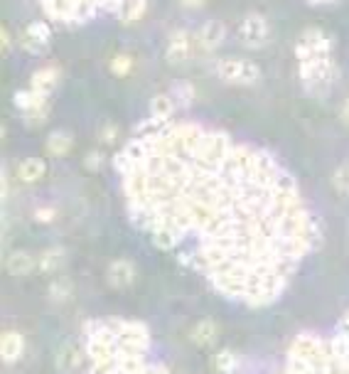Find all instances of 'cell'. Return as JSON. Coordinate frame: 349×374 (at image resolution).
<instances>
[{
    "label": "cell",
    "instance_id": "obj_22",
    "mask_svg": "<svg viewBox=\"0 0 349 374\" xmlns=\"http://www.w3.org/2000/svg\"><path fill=\"white\" fill-rule=\"evenodd\" d=\"M214 370L219 374H231L239 370V357L236 352L231 350H219L217 355H214Z\"/></svg>",
    "mask_w": 349,
    "mask_h": 374
},
{
    "label": "cell",
    "instance_id": "obj_9",
    "mask_svg": "<svg viewBox=\"0 0 349 374\" xmlns=\"http://www.w3.org/2000/svg\"><path fill=\"white\" fill-rule=\"evenodd\" d=\"M194 52H197V47H194V35L187 32V30H174L170 37H167L165 59L170 64H174V67L189 62Z\"/></svg>",
    "mask_w": 349,
    "mask_h": 374
},
{
    "label": "cell",
    "instance_id": "obj_15",
    "mask_svg": "<svg viewBox=\"0 0 349 374\" xmlns=\"http://www.w3.org/2000/svg\"><path fill=\"white\" fill-rule=\"evenodd\" d=\"M5 268H8L10 276H27L37 268V258L30 256L27 251H13L5 261Z\"/></svg>",
    "mask_w": 349,
    "mask_h": 374
},
{
    "label": "cell",
    "instance_id": "obj_30",
    "mask_svg": "<svg viewBox=\"0 0 349 374\" xmlns=\"http://www.w3.org/2000/svg\"><path fill=\"white\" fill-rule=\"evenodd\" d=\"M34 217H37L39 222H49V219H54V209H37Z\"/></svg>",
    "mask_w": 349,
    "mask_h": 374
},
{
    "label": "cell",
    "instance_id": "obj_29",
    "mask_svg": "<svg viewBox=\"0 0 349 374\" xmlns=\"http://www.w3.org/2000/svg\"><path fill=\"white\" fill-rule=\"evenodd\" d=\"M209 0H179V5H184V8H189V10H197V8H204Z\"/></svg>",
    "mask_w": 349,
    "mask_h": 374
},
{
    "label": "cell",
    "instance_id": "obj_3",
    "mask_svg": "<svg viewBox=\"0 0 349 374\" xmlns=\"http://www.w3.org/2000/svg\"><path fill=\"white\" fill-rule=\"evenodd\" d=\"M281 374H349V330L337 325L330 337L317 332L296 335Z\"/></svg>",
    "mask_w": 349,
    "mask_h": 374
},
{
    "label": "cell",
    "instance_id": "obj_4",
    "mask_svg": "<svg viewBox=\"0 0 349 374\" xmlns=\"http://www.w3.org/2000/svg\"><path fill=\"white\" fill-rule=\"evenodd\" d=\"M49 23L82 27L87 23L111 15L118 23L133 25L146 18L151 0H37Z\"/></svg>",
    "mask_w": 349,
    "mask_h": 374
},
{
    "label": "cell",
    "instance_id": "obj_10",
    "mask_svg": "<svg viewBox=\"0 0 349 374\" xmlns=\"http://www.w3.org/2000/svg\"><path fill=\"white\" fill-rule=\"evenodd\" d=\"M227 39V27L219 20H207L204 25H199V30L194 32V47L197 52L209 54L214 49H219Z\"/></svg>",
    "mask_w": 349,
    "mask_h": 374
},
{
    "label": "cell",
    "instance_id": "obj_1",
    "mask_svg": "<svg viewBox=\"0 0 349 374\" xmlns=\"http://www.w3.org/2000/svg\"><path fill=\"white\" fill-rule=\"evenodd\" d=\"M113 168L133 227L239 306H273L322 239L276 158L197 121L148 118Z\"/></svg>",
    "mask_w": 349,
    "mask_h": 374
},
{
    "label": "cell",
    "instance_id": "obj_5",
    "mask_svg": "<svg viewBox=\"0 0 349 374\" xmlns=\"http://www.w3.org/2000/svg\"><path fill=\"white\" fill-rule=\"evenodd\" d=\"M298 74L305 94L327 96L337 82V64L332 57V39L325 30L307 27L296 39Z\"/></svg>",
    "mask_w": 349,
    "mask_h": 374
},
{
    "label": "cell",
    "instance_id": "obj_16",
    "mask_svg": "<svg viewBox=\"0 0 349 374\" xmlns=\"http://www.w3.org/2000/svg\"><path fill=\"white\" fill-rule=\"evenodd\" d=\"M217 337H219V328L214 320H199L192 328V332H189V340L197 347H212L217 342Z\"/></svg>",
    "mask_w": 349,
    "mask_h": 374
},
{
    "label": "cell",
    "instance_id": "obj_8",
    "mask_svg": "<svg viewBox=\"0 0 349 374\" xmlns=\"http://www.w3.org/2000/svg\"><path fill=\"white\" fill-rule=\"evenodd\" d=\"M49 39H52V27L42 20H34L27 27L20 30L18 35V44L20 49H25L27 54H42L47 49Z\"/></svg>",
    "mask_w": 349,
    "mask_h": 374
},
{
    "label": "cell",
    "instance_id": "obj_12",
    "mask_svg": "<svg viewBox=\"0 0 349 374\" xmlns=\"http://www.w3.org/2000/svg\"><path fill=\"white\" fill-rule=\"evenodd\" d=\"M106 278L113 288H128L136 281V266H133V261H128V258H118V261H113L111 266H108Z\"/></svg>",
    "mask_w": 349,
    "mask_h": 374
},
{
    "label": "cell",
    "instance_id": "obj_13",
    "mask_svg": "<svg viewBox=\"0 0 349 374\" xmlns=\"http://www.w3.org/2000/svg\"><path fill=\"white\" fill-rule=\"evenodd\" d=\"M23 350H25V340L20 332L5 330L3 335H0V357H3L5 365L18 362L20 357H23Z\"/></svg>",
    "mask_w": 349,
    "mask_h": 374
},
{
    "label": "cell",
    "instance_id": "obj_33",
    "mask_svg": "<svg viewBox=\"0 0 349 374\" xmlns=\"http://www.w3.org/2000/svg\"><path fill=\"white\" fill-rule=\"evenodd\" d=\"M310 3H330V0H310Z\"/></svg>",
    "mask_w": 349,
    "mask_h": 374
},
{
    "label": "cell",
    "instance_id": "obj_24",
    "mask_svg": "<svg viewBox=\"0 0 349 374\" xmlns=\"http://www.w3.org/2000/svg\"><path fill=\"white\" fill-rule=\"evenodd\" d=\"M108 67H111L113 77H128V74L133 72V57H131V54H126V52L113 54Z\"/></svg>",
    "mask_w": 349,
    "mask_h": 374
},
{
    "label": "cell",
    "instance_id": "obj_26",
    "mask_svg": "<svg viewBox=\"0 0 349 374\" xmlns=\"http://www.w3.org/2000/svg\"><path fill=\"white\" fill-rule=\"evenodd\" d=\"M118 126L116 123H103L101 128H99V143H103V146H113V143L118 141Z\"/></svg>",
    "mask_w": 349,
    "mask_h": 374
},
{
    "label": "cell",
    "instance_id": "obj_31",
    "mask_svg": "<svg viewBox=\"0 0 349 374\" xmlns=\"http://www.w3.org/2000/svg\"><path fill=\"white\" fill-rule=\"evenodd\" d=\"M342 121H345L347 126H349V99H347L345 104H342Z\"/></svg>",
    "mask_w": 349,
    "mask_h": 374
},
{
    "label": "cell",
    "instance_id": "obj_7",
    "mask_svg": "<svg viewBox=\"0 0 349 374\" xmlns=\"http://www.w3.org/2000/svg\"><path fill=\"white\" fill-rule=\"evenodd\" d=\"M268 37H271V27H268V20L263 15L251 13L239 25V42L246 49H261L268 42Z\"/></svg>",
    "mask_w": 349,
    "mask_h": 374
},
{
    "label": "cell",
    "instance_id": "obj_20",
    "mask_svg": "<svg viewBox=\"0 0 349 374\" xmlns=\"http://www.w3.org/2000/svg\"><path fill=\"white\" fill-rule=\"evenodd\" d=\"M177 111V104L170 94H158L151 99V118H172Z\"/></svg>",
    "mask_w": 349,
    "mask_h": 374
},
{
    "label": "cell",
    "instance_id": "obj_14",
    "mask_svg": "<svg viewBox=\"0 0 349 374\" xmlns=\"http://www.w3.org/2000/svg\"><path fill=\"white\" fill-rule=\"evenodd\" d=\"M57 84H59V69L57 67L37 69V72L32 74V79H30V89L37 94H44V96H49V94L57 89Z\"/></svg>",
    "mask_w": 349,
    "mask_h": 374
},
{
    "label": "cell",
    "instance_id": "obj_27",
    "mask_svg": "<svg viewBox=\"0 0 349 374\" xmlns=\"http://www.w3.org/2000/svg\"><path fill=\"white\" fill-rule=\"evenodd\" d=\"M84 166L89 168V170H99L101 168V151H91L87 158H84Z\"/></svg>",
    "mask_w": 349,
    "mask_h": 374
},
{
    "label": "cell",
    "instance_id": "obj_2",
    "mask_svg": "<svg viewBox=\"0 0 349 374\" xmlns=\"http://www.w3.org/2000/svg\"><path fill=\"white\" fill-rule=\"evenodd\" d=\"M89 374H170L167 365L148 362L151 330L126 318H96L82 328Z\"/></svg>",
    "mask_w": 349,
    "mask_h": 374
},
{
    "label": "cell",
    "instance_id": "obj_23",
    "mask_svg": "<svg viewBox=\"0 0 349 374\" xmlns=\"http://www.w3.org/2000/svg\"><path fill=\"white\" fill-rule=\"evenodd\" d=\"M47 296H49V301L52 303H67V298L72 296V281L69 278H59V281H54L52 286H49V291H47Z\"/></svg>",
    "mask_w": 349,
    "mask_h": 374
},
{
    "label": "cell",
    "instance_id": "obj_17",
    "mask_svg": "<svg viewBox=\"0 0 349 374\" xmlns=\"http://www.w3.org/2000/svg\"><path fill=\"white\" fill-rule=\"evenodd\" d=\"M72 146H74V138L69 136L67 131H52L47 136V141H44V148H47V153L52 158H64L72 153Z\"/></svg>",
    "mask_w": 349,
    "mask_h": 374
},
{
    "label": "cell",
    "instance_id": "obj_25",
    "mask_svg": "<svg viewBox=\"0 0 349 374\" xmlns=\"http://www.w3.org/2000/svg\"><path fill=\"white\" fill-rule=\"evenodd\" d=\"M332 187L340 194H349V163L347 166H340L332 173Z\"/></svg>",
    "mask_w": 349,
    "mask_h": 374
},
{
    "label": "cell",
    "instance_id": "obj_32",
    "mask_svg": "<svg viewBox=\"0 0 349 374\" xmlns=\"http://www.w3.org/2000/svg\"><path fill=\"white\" fill-rule=\"evenodd\" d=\"M337 325H342V328H345V330H349V311L340 318V323H337Z\"/></svg>",
    "mask_w": 349,
    "mask_h": 374
},
{
    "label": "cell",
    "instance_id": "obj_21",
    "mask_svg": "<svg viewBox=\"0 0 349 374\" xmlns=\"http://www.w3.org/2000/svg\"><path fill=\"white\" fill-rule=\"evenodd\" d=\"M170 96L174 99L177 108H189L194 104V96H197V92H194V87L189 82H172Z\"/></svg>",
    "mask_w": 349,
    "mask_h": 374
},
{
    "label": "cell",
    "instance_id": "obj_19",
    "mask_svg": "<svg viewBox=\"0 0 349 374\" xmlns=\"http://www.w3.org/2000/svg\"><path fill=\"white\" fill-rule=\"evenodd\" d=\"M64 258H67V251H64L62 247H47L42 254H39L37 268L42 273H52V271H57V268L62 266Z\"/></svg>",
    "mask_w": 349,
    "mask_h": 374
},
{
    "label": "cell",
    "instance_id": "obj_11",
    "mask_svg": "<svg viewBox=\"0 0 349 374\" xmlns=\"http://www.w3.org/2000/svg\"><path fill=\"white\" fill-rule=\"evenodd\" d=\"M84 360H87V350H84V345H79V342H64L57 350V355H54L57 370L67 372V374L77 372L79 367L84 365Z\"/></svg>",
    "mask_w": 349,
    "mask_h": 374
},
{
    "label": "cell",
    "instance_id": "obj_28",
    "mask_svg": "<svg viewBox=\"0 0 349 374\" xmlns=\"http://www.w3.org/2000/svg\"><path fill=\"white\" fill-rule=\"evenodd\" d=\"M0 47H3V54L10 52V35H8V27L0 30Z\"/></svg>",
    "mask_w": 349,
    "mask_h": 374
},
{
    "label": "cell",
    "instance_id": "obj_18",
    "mask_svg": "<svg viewBox=\"0 0 349 374\" xmlns=\"http://www.w3.org/2000/svg\"><path fill=\"white\" fill-rule=\"evenodd\" d=\"M44 175V161L42 158H25L18 166V180L25 185H32V182L42 180Z\"/></svg>",
    "mask_w": 349,
    "mask_h": 374
},
{
    "label": "cell",
    "instance_id": "obj_6",
    "mask_svg": "<svg viewBox=\"0 0 349 374\" xmlns=\"http://www.w3.org/2000/svg\"><path fill=\"white\" fill-rule=\"evenodd\" d=\"M214 72L222 82L227 84H239V87H253L261 79V69L258 64L248 62V59H239V57H227L219 59L214 64Z\"/></svg>",
    "mask_w": 349,
    "mask_h": 374
}]
</instances>
